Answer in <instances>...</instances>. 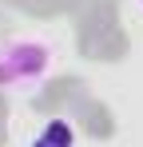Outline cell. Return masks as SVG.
Returning a JSON list of instances; mask_svg holds the SVG:
<instances>
[{
  "label": "cell",
  "instance_id": "6da1fadb",
  "mask_svg": "<svg viewBox=\"0 0 143 147\" xmlns=\"http://www.w3.org/2000/svg\"><path fill=\"white\" fill-rule=\"evenodd\" d=\"M56 72V48L44 36H8L0 40V92L32 96Z\"/></svg>",
  "mask_w": 143,
  "mask_h": 147
},
{
  "label": "cell",
  "instance_id": "7a4b0ae2",
  "mask_svg": "<svg viewBox=\"0 0 143 147\" xmlns=\"http://www.w3.org/2000/svg\"><path fill=\"white\" fill-rule=\"evenodd\" d=\"M28 147H80V131H76L72 119L56 115V119H48L40 131H32Z\"/></svg>",
  "mask_w": 143,
  "mask_h": 147
},
{
  "label": "cell",
  "instance_id": "3957f363",
  "mask_svg": "<svg viewBox=\"0 0 143 147\" xmlns=\"http://www.w3.org/2000/svg\"><path fill=\"white\" fill-rule=\"evenodd\" d=\"M135 4H139V8H143V0H135Z\"/></svg>",
  "mask_w": 143,
  "mask_h": 147
}]
</instances>
